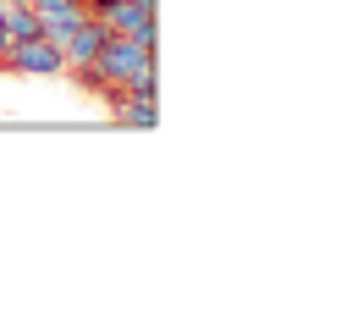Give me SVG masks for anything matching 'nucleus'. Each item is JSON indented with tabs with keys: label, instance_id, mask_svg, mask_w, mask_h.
<instances>
[{
	"label": "nucleus",
	"instance_id": "f257e3e1",
	"mask_svg": "<svg viewBox=\"0 0 358 320\" xmlns=\"http://www.w3.org/2000/svg\"><path fill=\"white\" fill-rule=\"evenodd\" d=\"M94 72H99L110 89H127L138 72H155V50L138 45V39H127V34H110L105 50L94 55Z\"/></svg>",
	"mask_w": 358,
	"mask_h": 320
},
{
	"label": "nucleus",
	"instance_id": "39448f33",
	"mask_svg": "<svg viewBox=\"0 0 358 320\" xmlns=\"http://www.w3.org/2000/svg\"><path fill=\"white\" fill-rule=\"evenodd\" d=\"M110 116H116V127H138V133L160 127V105H155V99H143V94H127V89L116 94Z\"/></svg>",
	"mask_w": 358,
	"mask_h": 320
},
{
	"label": "nucleus",
	"instance_id": "f03ea898",
	"mask_svg": "<svg viewBox=\"0 0 358 320\" xmlns=\"http://www.w3.org/2000/svg\"><path fill=\"white\" fill-rule=\"evenodd\" d=\"M6 67H11V72H22V78H61V72H66V55H61L55 39L34 34V39H22V45L6 50Z\"/></svg>",
	"mask_w": 358,
	"mask_h": 320
},
{
	"label": "nucleus",
	"instance_id": "6e6552de",
	"mask_svg": "<svg viewBox=\"0 0 358 320\" xmlns=\"http://www.w3.org/2000/svg\"><path fill=\"white\" fill-rule=\"evenodd\" d=\"M0 6H6V0H0Z\"/></svg>",
	"mask_w": 358,
	"mask_h": 320
},
{
	"label": "nucleus",
	"instance_id": "20e7f679",
	"mask_svg": "<svg viewBox=\"0 0 358 320\" xmlns=\"http://www.w3.org/2000/svg\"><path fill=\"white\" fill-rule=\"evenodd\" d=\"M105 39H110V22H105V17H94V11H83V17L72 22V34L61 39V55H66V67H89L94 55L105 50Z\"/></svg>",
	"mask_w": 358,
	"mask_h": 320
},
{
	"label": "nucleus",
	"instance_id": "0eeeda50",
	"mask_svg": "<svg viewBox=\"0 0 358 320\" xmlns=\"http://www.w3.org/2000/svg\"><path fill=\"white\" fill-rule=\"evenodd\" d=\"M6 50H11V39H6V22H0V61H6Z\"/></svg>",
	"mask_w": 358,
	"mask_h": 320
},
{
	"label": "nucleus",
	"instance_id": "423d86ee",
	"mask_svg": "<svg viewBox=\"0 0 358 320\" xmlns=\"http://www.w3.org/2000/svg\"><path fill=\"white\" fill-rule=\"evenodd\" d=\"M22 6H34L39 17H83L89 11L83 0H22Z\"/></svg>",
	"mask_w": 358,
	"mask_h": 320
},
{
	"label": "nucleus",
	"instance_id": "7ed1b4c3",
	"mask_svg": "<svg viewBox=\"0 0 358 320\" xmlns=\"http://www.w3.org/2000/svg\"><path fill=\"white\" fill-rule=\"evenodd\" d=\"M94 17H105L110 34H127V39L155 50V11H149V6H138V0H99Z\"/></svg>",
	"mask_w": 358,
	"mask_h": 320
}]
</instances>
